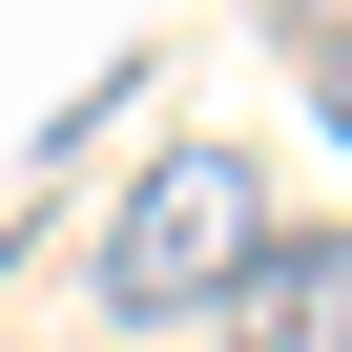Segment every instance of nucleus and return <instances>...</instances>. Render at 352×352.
<instances>
[{
  "label": "nucleus",
  "mask_w": 352,
  "mask_h": 352,
  "mask_svg": "<svg viewBox=\"0 0 352 352\" xmlns=\"http://www.w3.org/2000/svg\"><path fill=\"white\" fill-rule=\"evenodd\" d=\"M208 331H228V352H352V228H270Z\"/></svg>",
  "instance_id": "obj_2"
},
{
  "label": "nucleus",
  "mask_w": 352,
  "mask_h": 352,
  "mask_svg": "<svg viewBox=\"0 0 352 352\" xmlns=\"http://www.w3.org/2000/svg\"><path fill=\"white\" fill-rule=\"evenodd\" d=\"M290 83H311V124L352 145V21H311V42H290Z\"/></svg>",
  "instance_id": "obj_3"
},
{
  "label": "nucleus",
  "mask_w": 352,
  "mask_h": 352,
  "mask_svg": "<svg viewBox=\"0 0 352 352\" xmlns=\"http://www.w3.org/2000/svg\"><path fill=\"white\" fill-rule=\"evenodd\" d=\"M270 249V187H249V145H166L145 187L104 208V311L124 331H187V311H228V270Z\"/></svg>",
  "instance_id": "obj_1"
}]
</instances>
